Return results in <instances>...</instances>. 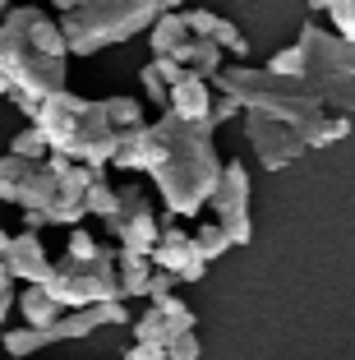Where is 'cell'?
<instances>
[{"label": "cell", "instance_id": "1", "mask_svg": "<svg viewBox=\"0 0 355 360\" xmlns=\"http://www.w3.org/2000/svg\"><path fill=\"white\" fill-rule=\"evenodd\" d=\"M212 134H217L212 120H180L176 111H162L153 125H138L120 139V153H115L111 167L148 171L167 212L189 222L208 208L221 180V167H226L217 158Z\"/></svg>", "mask_w": 355, "mask_h": 360}, {"label": "cell", "instance_id": "2", "mask_svg": "<svg viewBox=\"0 0 355 360\" xmlns=\"http://www.w3.org/2000/svg\"><path fill=\"white\" fill-rule=\"evenodd\" d=\"M212 88L231 93L245 111H263L272 120H286L309 148H328L333 143V134H328L333 111H328L323 97L314 93L300 75H277L268 65L235 60V65H221V75L212 79Z\"/></svg>", "mask_w": 355, "mask_h": 360}, {"label": "cell", "instance_id": "3", "mask_svg": "<svg viewBox=\"0 0 355 360\" xmlns=\"http://www.w3.org/2000/svg\"><path fill=\"white\" fill-rule=\"evenodd\" d=\"M32 125H42L51 153L74 158V162H93V167L115 162L120 139H125L111 120V106L93 102V97H79V93H70V88H60V93H51L46 102H37Z\"/></svg>", "mask_w": 355, "mask_h": 360}, {"label": "cell", "instance_id": "4", "mask_svg": "<svg viewBox=\"0 0 355 360\" xmlns=\"http://www.w3.org/2000/svg\"><path fill=\"white\" fill-rule=\"evenodd\" d=\"M32 19H37V0H19L0 19V75L10 79L14 88L10 97L28 111V120L37 111V102H46L51 93L65 88V56H51L32 42L28 32Z\"/></svg>", "mask_w": 355, "mask_h": 360}, {"label": "cell", "instance_id": "5", "mask_svg": "<svg viewBox=\"0 0 355 360\" xmlns=\"http://www.w3.org/2000/svg\"><path fill=\"white\" fill-rule=\"evenodd\" d=\"M157 14H162L157 0H79L56 23L70 42V56H97L102 46L129 42V37L148 32L157 23Z\"/></svg>", "mask_w": 355, "mask_h": 360}, {"label": "cell", "instance_id": "6", "mask_svg": "<svg viewBox=\"0 0 355 360\" xmlns=\"http://www.w3.org/2000/svg\"><path fill=\"white\" fill-rule=\"evenodd\" d=\"M295 46H300V79L323 97L328 111L355 116V42L351 37L309 19L300 28V37H295Z\"/></svg>", "mask_w": 355, "mask_h": 360}, {"label": "cell", "instance_id": "7", "mask_svg": "<svg viewBox=\"0 0 355 360\" xmlns=\"http://www.w3.org/2000/svg\"><path fill=\"white\" fill-rule=\"evenodd\" d=\"M46 291L60 300L65 309L79 305H97V300H125L120 296V268H115V250H97V255H70L65 250L51 264V277H46Z\"/></svg>", "mask_w": 355, "mask_h": 360}, {"label": "cell", "instance_id": "8", "mask_svg": "<svg viewBox=\"0 0 355 360\" xmlns=\"http://www.w3.org/2000/svg\"><path fill=\"white\" fill-rule=\"evenodd\" d=\"M56 194H60V176H56L51 158L32 162V158H19V153L0 158V199L5 203H14L23 212H46Z\"/></svg>", "mask_w": 355, "mask_h": 360}, {"label": "cell", "instance_id": "9", "mask_svg": "<svg viewBox=\"0 0 355 360\" xmlns=\"http://www.w3.org/2000/svg\"><path fill=\"white\" fill-rule=\"evenodd\" d=\"M120 190V203L115 212L106 217V231L115 236L120 250H134V255H153L157 236H162V222H157L153 203H148V190L138 180H125V185H115Z\"/></svg>", "mask_w": 355, "mask_h": 360}, {"label": "cell", "instance_id": "10", "mask_svg": "<svg viewBox=\"0 0 355 360\" xmlns=\"http://www.w3.org/2000/svg\"><path fill=\"white\" fill-rule=\"evenodd\" d=\"M240 125H245L250 148L259 153L263 171H282V167H291V162H300L304 153H309V143H304L286 120H272V116H263V111H245Z\"/></svg>", "mask_w": 355, "mask_h": 360}, {"label": "cell", "instance_id": "11", "mask_svg": "<svg viewBox=\"0 0 355 360\" xmlns=\"http://www.w3.org/2000/svg\"><path fill=\"white\" fill-rule=\"evenodd\" d=\"M212 212H217V226L231 236V245H250L254 240V222H250V171L245 162H226L221 180L212 190Z\"/></svg>", "mask_w": 355, "mask_h": 360}, {"label": "cell", "instance_id": "12", "mask_svg": "<svg viewBox=\"0 0 355 360\" xmlns=\"http://www.w3.org/2000/svg\"><path fill=\"white\" fill-rule=\"evenodd\" d=\"M129 328H134V342H143V347H153V351L167 356L176 338L194 333V309H189L185 300H176V296H162V300H148V309L129 323Z\"/></svg>", "mask_w": 355, "mask_h": 360}, {"label": "cell", "instance_id": "13", "mask_svg": "<svg viewBox=\"0 0 355 360\" xmlns=\"http://www.w3.org/2000/svg\"><path fill=\"white\" fill-rule=\"evenodd\" d=\"M153 264L176 273L180 282H203V277H208V264H203L199 250H194V231L185 236V226H176V222L162 226V236H157V245H153Z\"/></svg>", "mask_w": 355, "mask_h": 360}, {"label": "cell", "instance_id": "14", "mask_svg": "<svg viewBox=\"0 0 355 360\" xmlns=\"http://www.w3.org/2000/svg\"><path fill=\"white\" fill-rule=\"evenodd\" d=\"M51 264L56 259L46 255L42 236L28 231V226H23V231L10 240V250H5V268H10L19 282H46V277H51Z\"/></svg>", "mask_w": 355, "mask_h": 360}, {"label": "cell", "instance_id": "15", "mask_svg": "<svg viewBox=\"0 0 355 360\" xmlns=\"http://www.w3.org/2000/svg\"><path fill=\"white\" fill-rule=\"evenodd\" d=\"M212 102H217V88H212V79L185 75L180 84H171L167 111H176L180 120H212Z\"/></svg>", "mask_w": 355, "mask_h": 360}, {"label": "cell", "instance_id": "16", "mask_svg": "<svg viewBox=\"0 0 355 360\" xmlns=\"http://www.w3.org/2000/svg\"><path fill=\"white\" fill-rule=\"evenodd\" d=\"M115 268H120V296L125 300H148V286H153V255H134V250H120L115 245Z\"/></svg>", "mask_w": 355, "mask_h": 360}, {"label": "cell", "instance_id": "17", "mask_svg": "<svg viewBox=\"0 0 355 360\" xmlns=\"http://www.w3.org/2000/svg\"><path fill=\"white\" fill-rule=\"evenodd\" d=\"M221 56H226V51H221V42H212V37H189V42L176 51V60L185 65L189 75H199V79H217V75H221V65H226Z\"/></svg>", "mask_w": 355, "mask_h": 360}, {"label": "cell", "instance_id": "18", "mask_svg": "<svg viewBox=\"0 0 355 360\" xmlns=\"http://www.w3.org/2000/svg\"><path fill=\"white\" fill-rule=\"evenodd\" d=\"M194 32H189V19L185 10H171V14H157V23L148 28V46H153V56H176L180 46L189 42Z\"/></svg>", "mask_w": 355, "mask_h": 360}, {"label": "cell", "instance_id": "19", "mask_svg": "<svg viewBox=\"0 0 355 360\" xmlns=\"http://www.w3.org/2000/svg\"><path fill=\"white\" fill-rule=\"evenodd\" d=\"M19 314L28 319L32 328H51L56 319L65 314V305H60V300L51 296V291H46L42 282H28V286L19 291Z\"/></svg>", "mask_w": 355, "mask_h": 360}, {"label": "cell", "instance_id": "20", "mask_svg": "<svg viewBox=\"0 0 355 360\" xmlns=\"http://www.w3.org/2000/svg\"><path fill=\"white\" fill-rule=\"evenodd\" d=\"M115 203H120V190L106 180V167H97L93 185H88V217H102L106 222V217L115 212Z\"/></svg>", "mask_w": 355, "mask_h": 360}, {"label": "cell", "instance_id": "21", "mask_svg": "<svg viewBox=\"0 0 355 360\" xmlns=\"http://www.w3.org/2000/svg\"><path fill=\"white\" fill-rule=\"evenodd\" d=\"M0 342H5V351H10V356H32V351L51 347V333L23 323V328H5V338H0Z\"/></svg>", "mask_w": 355, "mask_h": 360}, {"label": "cell", "instance_id": "22", "mask_svg": "<svg viewBox=\"0 0 355 360\" xmlns=\"http://www.w3.org/2000/svg\"><path fill=\"white\" fill-rule=\"evenodd\" d=\"M194 250H199L203 264H212V259H221L231 250V236L221 231L217 222H208V226H199V231H194Z\"/></svg>", "mask_w": 355, "mask_h": 360}, {"label": "cell", "instance_id": "23", "mask_svg": "<svg viewBox=\"0 0 355 360\" xmlns=\"http://www.w3.org/2000/svg\"><path fill=\"white\" fill-rule=\"evenodd\" d=\"M10 153H19V158H32V162H42V158H51V143H46L42 125H28V129H19V134L10 139Z\"/></svg>", "mask_w": 355, "mask_h": 360}, {"label": "cell", "instance_id": "24", "mask_svg": "<svg viewBox=\"0 0 355 360\" xmlns=\"http://www.w3.org/2000/svg\"><path fill=\"white\" fill-rule=\"evenodd\" d=\"M106 106H111V120L120 134H129V129L148 125L143 120V106H138V97H106Z\"/></svg>", "mask_w": 355, "mask_h": 360}, {"label": "cell", "instance_id": "25", "mask_svg": "<svg viewBox=\"0 0 355 360\" xmlns=\"http://www.w3.org/2000/svg\"><path fill=\"white\" fill-rule=\"evenodd\" d=\"M208 37H212V42H221V51L235 56V60H245V56H250V42H245V32L235 28L231 19H221V14H217V23H212Z\"/></svg>", "mask_w": 355, "mask_h": 360}, {"label": "cell", "instance_id": "26", "mask_svg": "<svg viewBox=\"0 0 355 360\" xmlns=\"http://www.w3.org/2000/svg\"><path fill=\"white\" fill-rule=\"evenodd\" d=\"M138 84H143V88H148V97H153V102L162 106V111H167V102H171V84H167L162 75H157V65H153V60H148L143 70H138Z\"/></svg>", "mask_w": 355, "mask_h": 360}, {"label": "cell", "instance_id": "27", "mask_svg": "<svg viewBox=\"0 0 355 360\" xmlns=\"http://www.w3.org/2000/svg\"><path fill=\"white\" fill-rule=\"evenodd\" d=\"M328 14H333V28L355 42V0H333V10H328Z\"/></svg>", "mask_w": 355, "mask_h": 360}, {"label": "cell", "instance_id": "28", "mask_svg": "<svg viewBox=\"0 0 355 360\" xmlns=\"http://www.w3.org/2000/svg\"><path fill=\"white\" fill-rule=\"evenodd\" d=\"M268 70H277V75H300V46H282V51L268 60Z\"/></svg>", "mask_w": 355, "mask_h": 360}, {"label": "cell", "instance_id": "29", "mask_svg": "<svg viewBox=\"0 0 355 360\" xmlns=\"http://www.w3.org/2000/svg\"><path fill=\"white\" fill-rule=\"evenodd\" d=\"M176 286H180V277H176V273H167V268H157V273H153V286H148V300L176 296Z\"/></svg>", "mask_w": 355, "mask_h": 360}, {"label": "cell", "instance_id": "30", "mask_svg": "<svg viewBox=\"0 0 355 360\" xmlns=\"http://www.w3.org/2000/svg\"><path fill=\"white\" fill-rule=\"evenodd\" d=\"M231 116H245V106L231 93H217V102H212V125H221V120H231Z\"/></svg>", "mask_w": 355, "mask_h": 360}, {"label": "cell", "instance_id": "31", "mask_svg": "<svg viewBox=\"0 0 355 360\" xmlns=\"http://www.w3.org/2000/svg\"><path fill=\"white\" fill-rule=\"evenodd\" d=\"M167 360H199V338H194V333L176 338V342H171V351H167Z\"/></svg>", "mask_w": 355, "mask_h": 360}, {"label": "cell", "instance_id": "32", "mask_svg": "<svg viewBox=\"0 0 355 360\" xmlns=\"http://www.w3.org/2000/svg\"><path fill=\"white\" fill-rule=\"evenodd\" d=\"M185 19H189V32H194V37H208L212 23H217V14L212 10H185Z\"/></svg>", "mask_w": 355, "mask_h": 360}, {"label": "cell", "instance_id": "33", "mask_svg": "<svg viewBox=\"0 0 355 360\" xmlns=\"http://www.w3.org/2000/svg\"><path fill=\"white\" fill-rule=\"evenodd\" d=\"M14 273H10V268H5V255H0V296H14Z\"/></svg>", "mask_w": 355, "mask_h": 360}, {"label": "cell", "instance_id": "34", "mask_svg": "<svg viewBox=\"0 0 355 360\" xmlns=\"http://www.w3.org/2000/svg\"><path fill=\"white\" fill-rule=\"evenodd\" d=\"M162 5V14H171V10H185V0H157Z\"/></svg>", "mask_w": 355, "mask_h": 360}, {"label": "cell", "instance_id": "35", "mask_svg": "<svg viewBox=\"0 0 355 360\" xmlns=\"http://www.w3.org/2000/svg\"><path fill=\"white\" fill-rule=\"evenodd\" d=\"M309 10L314 14H328V10H333V0H309Z\"/></svg>", "mask_w": 355, "mask_h": 360}, {"label": "cell", "instance_id": "36", "mask_svg": "<svg viewBox=\"0 0 355 360\" xmlns=\"http://www.w3.org/2000/svg\"><path fill=\"white\" fill-rule=\"evenodd\" d=\"M10 240H14V236L5 231V226H0V255H5V250H10Z\"/></svg>", "mask_w": 355, "mask_h": 360}, {"label": "cell", "instance_id": "37", "mask_svg": "<svg viewBox=\"0 0 355 360\" xmlns=\"http://www.w3.org/2000/svg\"><path fill=\"white\" fill-rule=\"evenodd\" d=\"M10 5H14V0H0V14H5V10H10Z\"/></svg>", "mask_w": 355, "mask_h": 360}]
</instances>
